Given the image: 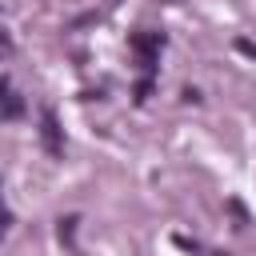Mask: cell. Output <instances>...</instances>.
<instances>
[{
	"label": "cell",
	"instance_id": "1",
	"mask_svg": "<svg viewBox=\"0 0 256 256\" xmlns=\"http://www.w3.org/2000/svg\"><path fill=\"white\" fill-rule=\"evenodd\" d=\"M128 44H132V52L140 56V68H144V72H152V68H156V56H160L164 36H160V32H136Z\"/></svg>",
	"mask_w": 256,
	"mask_h": 256
},
{
	"label": "cell",
	"instance_id": "3",
	"mask_svg": "<svg viewBox=\"0 0 256 256\" xmlns=\"http://www.w3.org/2000/svg\"><path fill=\"white\" fill-rule=\"evenodd\" d=\"M72 232H76V216L60 220V240H68V244H72Z\"/></svg>",
	"mask_w": 256,
	"mask_h": 256
},
{
	"label": "cell",
	"instance_id": "2",
	"mask_svg": "<svg viewBox=\"0 0 256 256\" xmlns=\"http://www.w3.org/2000/svg\"><path fill=\"white\" fill-rule=\"evenodd\" d=\"M40 140H44V152L48 156H64V132H60V120L52 108L40 112Z\"/></svg>",
	"mask_w": 256,
	"mask_h": 256
},
{
	"label": "cell",
	"instance_id": "5",
	"mask_svg": "<svg viewBox=\"0 0 256 256\" xmlns=\"http://www.w3.org/2000/svg\"><path fill=\"white\" fill-rule=\"evenodd\" d=\"M0 232H4V224H0Z\"/></svg>",
	"mask_w": 256,
	"mask_h": 256
},
{
	"label": "cell",
	"instance_id": "4",
	"mask_svg": "<svg viewBox=\"0 0 256 256\" xmlns=\"http://www.w3.org/2000/svg\"><path fill=\"white\" fill-rule=\"evenodd\" d=\"M236 48H240L244 56H252V60H256V44H252V40H236Z\"/></svg>",
	"mask_w": 256,
	"mask_h": 256
}]
</instances>
